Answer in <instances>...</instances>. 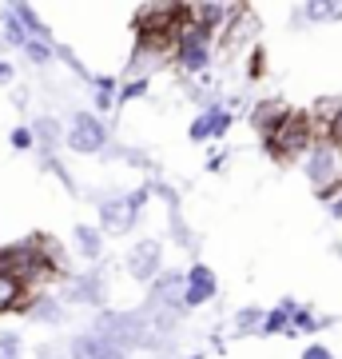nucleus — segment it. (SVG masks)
I'll use <instances>...</instances> for the list:
<instances>
[{"mask_svg": "<svg viewBox=\"0 0 342 359\" xmlns=\"http://www.w3.org/2000/svg\"><path fill=\"white\" fill-rule=\"evenodd\" d=\"M315 140H322V136H318L311 112H291L271 136H263L266 152L275 156V160H283V164L287 160H299V156L306 160V152L315 148Z\"/></svg>", "mask_w": 342, "mask_h": 359, "instance_id": "nucleus-1", "label": "nucleus"}, {"mask_svg": "<svg viewBox=\"0 0 342 359\" xmlns=\"http://www.w3.org/2000/svg\"><path fill=\"white\" fill-rule=\"evenodd\" d=\"M148 200V188L136 196H112V200H104L100 204V231H112V236H124V231L136 228V219H140V204Z\"/></svg>", "mask_w": 342, "mask_h": 359, "instance_id": "nucleus-2", "label": "nucleus"}, {"mask_svg": "<svg viewBox=\"0 0 342 359\" xmlns=\"http://www.w3.org/2000/svg\"><path fill=\"white\" fill-rule=\"evenodd\" d=\"M68 148H72V152H80V156L108 148V128H104L100 116H96V112H76V116H72V128H68Z\"/></svg>", "mask_w": 342, "mask_h": 359, "instance_id": "nucleus-3", "label": "nucleus"}, {"mask_svg": "<svg viewBox=\"0 0 342 359\" xmlns=\"http://www.w3.org/2000/svg\"><path fill=\"white\" fill-rule=\"evenodd\" d=\"M211 56H215V40L207 36V32H199V28H187L183 40H179L176 65L183 68L187 76H195V72H203V68L211 65Z\"/></svg>", "mask_w": 342, "mask_h": 359, "instance_id": "nucleus-4", "label": "nucleus"}, {"mask_svg": "<svg viewBox=\"0 0 342 359\" xmlns=\"http://www.w3.org/2000/svg\"><path fill=\"white\" fill-rule=\"evenodd\" d=\"M219 283H215V271L207 268V264H195L187 271V292H183V308H199L207 299H215Z\"/></svg>", "mask_w": 342, "mask_h": 359, "instance_id": "nucleus-5", "label": "nucleus"}, {"mask_svg": "<svg viewBox=\"0 0 342 359\" xmlns=\"http://www.w3.org/2000/svg\"><path fill=\"white\" fill-rule=\"evenodd\" d=\"M231 108H223V104H211L203 116H195V124H191V140H219V136H227L231 128Z\"/></svg>", "mask_w": 342, "mask_h": 359, "instance_id": "nucleus-6", "label": "nucleus"}, {"mask_svg": "<svg viewBox=\"0 0 342 359\" xmlns=\"http://www.w3.org/2000/svg\"><path fill=\"white\" fill-rule=\"evenodd\" d=\"M32 304H36V295L28 292L16 276L0 271V316L4 311H32Z\"/></svg>", "mask_w": 342, "mask_h": 359, "instance_id": "nucleus-7", "label": "nucleus"}, {"mask_svg": "<svg viewBox=\"0 0 342 359\" xmlns=\"http://www.w3.org/2000/svg\"><path fill=\"white\" fill-rule=\"evenodd\" d=\"M127 271H131L136 280H152L155 271H159V244H155V240H143V244L131 248V256H127Z\"/></svg>", "mask_w": 342, "mask_h": 359, "instance_id": "nucleus-8", "label": "nucleus"}, {"mask_svg": "<svg viewBox=\"0 0 342 359\" xmlns=\"http://www.w3.org/2000/svg\"><path fill=\"white\" fill-rule=\"evenodd\" d=\"M72 359H127V351L112 347L104 335L88 332V335H80L76 344H72Z\"/></svg>", "mask_w": 342, "mask_h": 359, "instance_id": "nucleus-9", "label": "nucleus"}, {"mask_svg": "<svg viewBox=\"0 0 342 359\" xmlns=\"http://www.w3.org/2000/svg\"><path fill=\"white\" fill-rule=\"evenodd\" d=\"M287 116H291V108H287L283 100H263V104H255L251 108V124L259 128V136H271Z\"/></svg>", "mask_w": 342, "mask_h": 359, "instance_id": "nucleus-10", "label": "nucleus"}, {"mask_svg": "<svg viewBox=\"0 0 342 359\" xmlns=\"http://www.w3.org/2000/svg\"><path fill=\"white\" fill-rule=\"evenodd\" d=\"M72 240H76V252L84 259H100L104 256V231L100 228H88V224H80L72 231Z\"/></svg>", "mask_w": 342, "mask_h": 359, "instance_id": "nucleus-11", "label": "nucleus"}, {"mask_svg": "<svg viewBox=\"0 0 342 359\" xmlns=\"http://www.w3.org/2000/svg\"><path fill=\"white\" fill-rule=\"evenodd\" d=\"M291 316H294V299H283L279 308H271L266 311V320H263V332L259 335H291Z\"/></svg>", "mask_w": 342, "mask_h": 359, "instance_id": "nucleus-12", "label": "nucleus"}, {"mask_svg": "<svg viewBox=\"0 0 342 359\" xmlns=\"http://www.w3.org/2000/svg\"><path fill=\"white\" fill-rule=\"evenodd\" d=\"M72 299H88V304H96V308H100V304H104V276H100V271L80 276L76 287H72Z\"/></svg>", "mask_w": 342, "mask_h": 359, "instance_id": "nucleus-13", "label": "nucleus"}, {"mask_svg": "<svg viewBox=\"0 0 342 359\" xmlns=\"http://www.w3.org/2000/svg\"><path fill=\"white\" fill-rule=\"evenodd\" d=\"M294 16H303L306 25H322V20H339V16H342V4H322V0H315V4L294 8Z\"/></svg>", "mask_w": 342, "mask_h": 359, "instance_id": "nucleus-14", "label": "nucleus"}, {"mask_svg": "<svg viewBox=\"0 0 342 359\" xmlns=\"http://www.w3.org/2000/svg\"><path fill=\"white\" fill-rule=\"evenodd\" d=\"M318 327H327V320H318L311 308H299L294 304V316H291V335H315Z\"/></svg>", "mask_w": 342, "mask_h": 359, "instance_id": "nucleus-15", "label": "nucleus"}, {"mask_svg": "<svg viewBox=\"0 0 342 359\" xmlns=\"http://www.w3.org/2000/svg\"><path fill=\"white\" fill-rule=\"evenodd\" d=\"M32 132H36V140L44 152H52V148H60V124L56 120H36L32 124Z\"/></svg>", "mask_w": 342, "mask_h": 359, "instance_id": "nucleus-16", "label": "nucleus"}, {"mask_svg": "<svg viewBox=\"0 0 342 359\" xmlns=\"http://www.w3.org/2000/svg\"><path fill=\"white\" fill-rule=\"evenodd\" d=\"M263 320H266V311H263V308H243L239 316H235V332H239V335L263 332Z\"/></svg>", "mask_w": 342, "mask_h": 359, "instance_id": "nucleus-17", "label": "nucleus"}, {"mask_svg": "<svg viewBox=\"0 0 342 359\" xmlns=\"http://www.w3.org/2000/svg\"><path fill=\"white\" fill-rule=\"evenodd\" d=\"M143 92H148V76H136V80H127V84H120V96H115V104L124 108L127 100H140Z\"/></svg>", "mask_w": 342, "mask_h": 359, "instance_id": "nucleus-18", "label": "nucleus"}, {"mask_svg": "<svg viewBox=\"0 0 342 359\" xmlns=\"http://www.w3.org/2000/svg\"><path fill=\"white\" fill-rule=\"evenodd\" d=\"M24 52H28V60H32V65H48L52 56H56V48H52L48 40H28Z\"/></svg>", "mask_w": 342, "mask_h": 359, "instance_id": "nucleus-19", "label": "nucleus"}, {"mask_svg": "<svg viewBox=\"0 0 342 359\" xmlns=\"http://www.w3.org/2000/svg\"><path fill=\"white\" fill-rule=\"evenodd\" d=\"M0 359H20V335H0Z\"/></svg>", "mask_w": 342, "mask_h": 359, "instance_id": "nucleus-20", "label": "nucleus"}, {"mask_svg": "<svg viewBox=\"0 0 342 359\" xmlns=\"http://www.w3.org/2000/svg\"><path fill=\"white\" fill-rule=\"evenodd\" d=\"M13 144L20 148V152H28V148L36 144V132H32V128H16V132H13Z\"/></svg>", "mask_w": 342, "mask_h": 359, "instance_id": "nucleus-21", "label": "nucleus"}, {"mask_svg": "<svg viewBox=\"0 0 342 359\" xmlns=\"http://www.w3.org/2000/svg\"><path fill=\"white\" fill-rule=\"evenodd\" d=\"M303 359H334V355H330V351H327L322 344H311V347L303 351Z\"/></svg>", "mask_w": 342, "mask_h": 359, "instance_id": "nucleus-22", "label": "nucleus"}, {"mask_svg": "<svg viewBox=\"0 0 342 359\" xmlns=\"http://www.w3.org/2000/svg\"><path fill=\"white\" fill-rule=\"evenodd\" d=\"M13 65H8V60H0V84H13Z\"/></svg>", "mask_w": 342, "mask_h": 359, "instance_id": "nucleus-23", "label": "nucleus"}, {"mask_svg": "<svg viewBox=\"0 0 342 359\" xmlns=\"http://www.w3.org/2000/svg\"><path fill=\"white\" fill-rule=\"evenodd\" d=\"M327 204H330V216H334V219H342V192L334 196V200H327Z\"/></svg>", "mask_w": 342, "mask_h": 359, "instance_id": "nucleus-24", "label": "nucleus"}, {"mask_svg": "<svg viewBox=\"0 0 342 359\" xmlns=\"http://www.w3.org/2000/svg\"><path fill=\"white\" fill-rule=\"evenodd\" d=\"M40 359H64V355H56V351H48V347H44V351H40Z\"/></svg>", "mask_w": 342, "mask_h": 359, "instance_id": "nucleus-25", "label": "nucleus"}, {"mask_svg": "<svg viewBox=\"0 0 342 359\" xmlns=\"http://www.w3.org/2000/svg\"><path fill=\"white\" fill-rule=\"evenodd\" d=\"M4 44H8V40H4V36H0V52H4Z\"/></svg>", "mask_w": 342, "mask_h": 359, "instance_id": "nucleus-26", "label": "nucleus"}]
</instances>
